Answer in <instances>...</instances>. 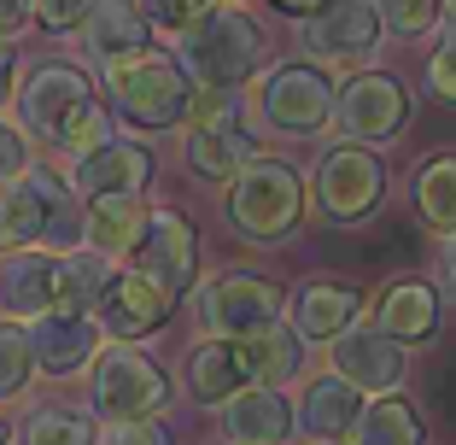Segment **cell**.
<instances>
[{
    "mask_svg": "<svg viewBox=\"0 0 456 445\" xmlns=\"http://www.w3.org/2000/svg\"><path fill=\"white\" fill-rule=\"evenodd\" d=\"M433 287H444V299H456V229L439 235V258H433Z\"/></svg>",
    "mask_w": 456,
    "mask_h": 445,
    "instance_id": "f35d334b",
    "label": "cell"
},
{
    "mask_svg": "<svg viewBox=\"0 0 456 445\" xmlns=\"http://www.w3.org/2000/svg\"><path fill=\"white\" fill-rule=\"evenodd\" d=\"M182 152H188V164H193V176H200V182L228 188V182H234V176L257 159V136L246 129L240 106H234V111H223V118H211V123H193V129H188V147H182Z\"/></svg>",
    "mask_w": 456,
    "mask_h": 445,
    "instance_id": "d6986e66",
    "label": "cell"
},
{
    "mask_svg": "<svg viewBox=\"0 0 456 445\" xmlns=\"http://www.w3.org/2000/svg\"><path fill=\"white\" fill-rule=\"evenodd\" d=\"M106 136H118V129H111V111H106V106H100V100H94V106H82V118L70 123L65 136H59V147H53V152H65V159H77V152L100 147V141H106Z\"/></svg>",
    "mask_w": 456,
    "mask_h": 445,
    "instance_id": "d6a6232c",
    "label": "cell"
},
{
    "mask_svg": "<svg viewBox=\"0 0 456 445\" xmlns=\"http://www.w3.org/2000/svg\"><path fill=\"white\" fill-rule=\"evenodd\" d=\"M298 41H305L316 59L362 65V59L380 47V12H375V0H322L316 12H305Z\"/></svg>",
    "mask_w": 456,
    "mask_h": 445,
    "instance_id": "9a60e30c",
    "label": "cell"
},
{
    "mask_svg": "<svg viewBox=\"0 0 456 445\" xmlns=\"http://www.w3.org/2000/svg\"><path fill=\"white\" fill-rule=\"evenodd\" d=\"M118 276V258L94 252V246H70L59 252V293H53V310H77V317H94L100 293L111 287Z\"/></svg>",
    "mask_w": 456,
    "mask_h": 445,
    "instance_id": "d4e9b609",
    "label": "cell"
},
{
    "mask_svg": "<svg viewBox=\"0 0 456 445\" xmlns=\"http://www.w3.org/2000/svg\"><path fill=\"white\" fill-rule=\"evenodd\" d=\"M439 12H444V36H456V0H444Z\"/></svg>",
    "mask_w": 456,
    "mask_h": 445,
    "instance_id": "7bdbcfd3",
    "label": "cell"
},
{
    "mask_svg": "<svg viewBox=\"0 0 456 445\" xmlns=\"http://www.w3.org/2000/svg\"><path fill=\"white\" fill-rule=\"evenodd\" d=\"M59 293V252L47 246H0V317L29 323L53 310Z\"/></svg>",
    "mask_w": 456,
    "mask_h": 445,
    "instance_id": "ac0fdd59",
    "label": "cell"
},
{
    "mask_svg": "<svg viewBox=\"0 0 456 445\" xmlns=\"http://www.w3.org/2000/svg\"><path fill=\"white\" fill-rule=\"evenodd\" d=\"M328 111H334V82L310 59H287L264 82H252V123H264L269 136H287V141L322 136Z\"/></svg>",
    "mask_w": 456,
    "mask_h": 445,
    "instance_id": "8992f818",
    "label": "cell"
},
{
    "mask_svg": "<svg viewBox=\"0 0 456 445\" xmlns=\"http://www.w3.org/2000/svg\"><path fill=\"white\" fill-rule=\"evenodd\" d=\"M24 164H29V141H24V129L0 118V182H6V176H18Z\"/></svg>",
    "mask_w": 456,
    "mask_h": 445,
    "instance_id": "74e56055",
    "label": "cell"
},
{
    "mask_svg": "<svg viewBox=\"0 0 456 445\" xmlns=\"http://www.w3.org/2000/svg\"><path fill=\"white\" fill-rule=\"evenodd\" d=\"M82 381H88L94 422H147V416H164L175 399L170 369L141 340H100L94 364H88Z\"/></svg>",
    "mask_w": 456,
    "mask_h": 445,
    "instance_id": "277c9868",
    "label": "cell"
},
{
    "mask_svg": "<svg viewBox=\"0 0 456 445\" xmlns=\"http://www.w3.org/2000/svg\"><path fill=\"white\" fill-rule=\"evenodd\" d=\"M147 235V200L141 194H100V200H82V246L129 264L134 246Z\"/></svg>",
    "mask_w": 456,
    "mask_h": 445,
    "instance_id": "cb8c5ba5",
    "label": "cell"
},
{
    "mask_svg": "<svg viewBox=\"0 0 456 445\" xmlns=\"http://www.w3.org/2000/svg\"><path fill=\"white\" fill-rule=\"evenodd\" d=\"M287 293L257 270H223L216 282H193V323L216 340H252L269 323H281Z\"/></svg>",
    "mask_w": 456,
    "mask_h": 445,
    "instance_id": "52a82bcc",
    "label": "cell"
},
{
    "mask_svg": "<svg viewBox=\"0 0 456 445\" xmlns=\"http://www.w3.org/2000/svg\"><path fill=\"white\" fill-rule=\"evenodd\" d=\"M147 6V18H152V29H164V36H182V29L193 24V18L211 6V0H141Z\"/></svg>",
    "mask_w": 456,
    "mask_h": 445,
    "instance_id": "d590c367",
    "label": "cell"
},
{
    "mask_svg": "<svg viewBox=\"0 0 456 445\" xmlns=\"http://www.w3.org/2000/svg\"><path fill=\"white\" fill-rule=\"evenodd\" d=\"M362 317V293L346 282H305L293 287V299L281 305V323L293 328L305 346H328L334 334H346Z\"/></svg>",
    "mask_w": 456,
    "mask_h": 445,
    "instance_id": "44dd1931",
    "label": "cell"
},
{
    "mask_svg": "<svg viewBox=\"0 0 456 445\" xmlns=\"http://www.w3.org/2000/svg\"><path fill=\"white\" fill-rule=\"evenodd\" d=\"M216 433L223 445H293V399L281 387H240L216 405Z\"/></svg>",
    "mask_w": 456,
    "mask_h": 445,
    "instance_id": "e0dca14e",
    "label": "cell"
},
{
    "mask_svg": "<svg viewBox=\"0 0 456 445\" xmlns=\"http://www.w3.org/2000/svg\"><path fill=\"white\" fill-rule=\"evenodd\" d=\"M182 387H188L193 405H223L234 399L240 387H252V369L240 358V340H216V334H200L182 358Z\"/></svg>",
    "mask_w": 456,
    "mask_h": 445,
    "instance_id": "7402d4cb",
    "label": "cell"
},
{
    "mask_svg": "<svg viewBox=\"0 0 456 445\" xmlns=\"http://www.w3.org/2000/svg\"><path fill=\"white\" fill-rule=\"evenodd\" d=\"M36 381V364H29V340H24V323L0 317V410L18 405Z\"/></svg>",
    "mask_w": 456,
    "mask_h": 445,
    "instance_id": "4dcf8cb0",
    "label": "cell"
},
{
    "mask_svg": "<svg viewBox=\"0 0 456 445\" xmlns=\"http://www.w3.org/2000/svg\"><path fill=\"white\" fill-rule=\"evenodd\" d=\"M0 246H47V252L82 246V200L70 194L65 170L24 164L0 182Z\"/></svg>",
    "mask_w": 456,
    "mask_h": 445,
    "instance_id": "7a4b0ae2",
    "label": "cell"
},
{
    "mask_svg": "<svg viewBox=\"0 0 456 445\" xmlns=\"http://www.w3.org/2000/svg\"><path fill=\"white\" fill-rule=\"evenodd\" d=\"M170 317H175V293L159 276H147L141 264H118L111 287L94 305V323H100L106 340H147V334H159Z\"/></svg>",
    "mask_w": 456,
    "mask_h": 445,
    "instance_id": "8fae6325",
    "label": "cell"
},
{
    "mask_svg": "<svg viewBox=\"0 0 456 445\" xmlns=\"http://www.w3.org/2000/svg\"><path fill=\"white\" fill-rule=\"evenodd\" d=\"M29 18H36L41 29H53V36H77L82 18L94 12V0H24Z\"/></svg>",
    "mask_w": 456,
    "mask_h": 445,
    "instance_id": "836d02e7",
    "label": "cell"
},
{
    "mask_svg": "<svg viewBox=\"0 0 456 445\" xmlns=\"http://www.w3.org/2000/svg\"><path fill=\"white\" fill-rule=\"evenodd\" d=\"M305 217V176L287 159H264L257 152L234 182H228V223L252 246H275L298 229Z\"/></svg>",
    "mask_w": 456,
    "mask_h": 445,
    "instance_id": "5b68a950",
    "label": "cell"
},
{
    "mask_svg": "<svg viewBox=\"0 0 456 445\" xmlns=\"http://www.w3.org/2000/svg\"><path fill=\"white\" fill-rule=\"evenodd\" d=\"M12 88H18V47H12V41H0V106L12 100Z\"/></svg>",
    "mask_w": 456,
    "mask_h": 445,
    "instance_id": "60d3db41",
    "label": "cell"
},
{
    "mask_svg": "<svg viewBox=\"0 0 456 445\" xmlns=\"http://www.w3.org/2000/svg\"><path fill=\"white\" fill-rule=\"evenodd\" d=\"M410 88H403L392 70H357L334 88V129L357 147H380V141H398L403 123H410Z\"/></svg>",
    "mask_w": 456,
    "mask_h": 445,
    "instance_id": "30bf717a",
    "label": "cell"
},
{
    "mask_svg": "<svg viewBox=\"0 0 456 445\" xmlns=\"http://www.w3.org/2000/svg\"><path fill=\"white\" fill-rule=\"evenodd\" d=\"M129 264H141L147 276H159V282L182 299V293H193V282H200V235H193V223L182 211L159 205V211H147V235H141V246H134Z\"/></svg>",
    "mask_w": 456,
    "mask_h": 445,
    "instance_id": "2e32d148",
    "label": "cell"
},
{
    "mask_svg": "<svg viewBox=\"0 0 456 445\" xmlns=\"http://www.w3.org/2000/svg\"><path fill=\"white\" fill-rule=\"evenodd\" d=\"M29 24V6L24 0H0V41H18Z\"/></svg>",
    "mask_w": 456,
    "mask_h": 445,
    "instance_id": "ab89813d",
    "label": "cell"
},
{
    "mask_svg": "<svg viewBox=\"0 0 456 445\" xmlns=\"http://www.w3.org/2000/svg\"><path fill=\"white\" fill-rule=\"evenodd\" d=\"M428 82H433V95H439V100H451V106H456V36H444L439 47H433Z\"/></svg>",
    "mask_w": 456,
    "mask_h": 445,
    "instance_id": "8d00e7d4",
    "label": "cell"
},
{
    "mask_svg": "<svg viewBox=\"0 0 456 445\" xmlns=\"http://www.w3.org/2000/svg\"><path fill=\"white\" fill-rule=\"evenodd\" d=\"M175 65L188 70L193 88H246L264 65V24L234 0H211L175 36Z\"/></svg>",
    "mask_w": 456,
    "mask_h": 445,
    "instance_id": "6da1fadb",
    "label": "cell"
},
{
    "mask_svg": "<svg viewBox=\"0 0 456 445\" xmlns=\"http://www.w3.org/2000/svg\"><path fill=\"white\" fill-rule=\"evenodd\" d=\"M439 6H444V0H375L380 29H392L398 41H416V36H428V29L439 24Z\"/></svg>",
    "mask_w": 456,
    "mask_h": 445,
    "instance_id": "1f68e13d",
    "label": "cell"
},
{
    "mask_svg": "<svg viewBox=\"0 0 456 445\" xmlns=\"http://www.w3.org/2000/svg\"><path fill=\"white\" fill-rule=\"evenodd\" d=\"M77 41L94 65H111V59L134 54V47H152V18L141 0H94V12L82 18Z\"/></svg>",
    "mask_w": 456,
    "mask_h": 445,
    "instance_id": "603a6c76",
    "label": "cell"
},
{
    "mask_svg": "<svg viewBox=\"0 0 456 445\" xmlns=\"http://www.w3.org/2000/svg\"><path fill=\"white\" fill-rule=\"evenodd\" d=\"M152 152L134 136H106L100 147L65 159V182L77 200H100V194H147L152 188Z\"/></svg>",
    "mask_w": 456,
    "mask_h": 445,
    "instance_id": "4fadbf2b",
    "label": "cell"
},
{
    "mask_svg": "<svg viewBox=\"0 0 456 445\" xmlns=\"http://www.w3.org/2000/svg\"><path fill=\"white\" fill-rule=\"evenodd\" d=\"M12 100H18V129H24V141L59 147V136L82 118V106H94V82H88L82 65H70V59H41V65L24 70Z\"/></svg>",
    "mask_w": 456,
    "mask_h": 445,
    "instance_id": "ba28073f",
    "label": "cell"
},
{
    "mask_svg": "<svg viewBox=\"0 0 456 445\" xmlns=\"http://www.w3.org/2000/svg\"><path fill=\"white\" fill-rule=\"evenodd\" d=\"M269 6H275V12H287V18H305V12H316L322 0H269Z\"/></svg>",
    "mask_w": 456,
    "mask_h": 445,
    "instance_id": "b9f144b4",
    "label": "cell"
},
{
    "mask_svg": "<svg viewBox=\"0 0 456 445\" xmlns=\"http://www.w3.org/2000/svg\"><path fill=\"white\" fill-rule=\"evenodd\" d=\"M357 445H428V422H421V410L398 392H375V405L357 410Z\"/></svg>",
    "mask_w": 456,
    "mask_h": 445,
    "instance_id": "4316f807",
    "label": "cell"
},
{
    "mask_svg": "<svg viewBox=\"0 0 456 445\" xmlns=\"http://www.w3.org/2000/svg\"><path fill=\"white\" fill-rule=\"evenodd\" d=\"M106 70V100L129 129H147V136H164V129H182L188 123V100L193 82L188 70L175 65V54H159V47H134V54L111 59Z\"/></svg>",
    "mask_w": 456,
    "mask_h": 445,
    "instance_id": "3957f363",
    "label": "cell"
},
{
    "mask_svg": "<svg viewBox=\"0 0 456 445\" xmlns=\"http://www.w3.org/2000/svg\"><path fill=\"white\" fill-rule=\"evenodd\" d=\"M410 200H416L421 223H428L433 235L456 229V152H439V159L421 164L416 182H410Z\"/></svg>",
    "mask_w": 456,
    "mask_h": 445,
    "instance_id": "f1b7e54d",
    "label": "cell"
},
{
    "mask_svg": "<svg viewBox=\"0 0 456 445\" xmlns=\"http://www.w3.org/2000/svg\"><path fill=\"white\" fill-rule=\"evenodd\" d=\"M316 211L334 223V229H357L380 211L387 200V164L375 159L369 147L346 141V147H328L322 164H316Z\"/></svg>",
    "mask_w": 456,
    "mask_h": 445,
    "instance_id": "9c48e42d",
    "label": "cell"
},
{
    "mask_svg": "<svg viewBox=\"0 0 456 445\" xmlns=\"http://www.w3.org/2000/svg\"><path fill=\"white\" fill-rule=\"evenodd\" d=\"M328 364H334V375L351 381L357 392H398L403 375H410L403 346L380 323H351L346 334H334L328 340Z\"/></svg>",
    "mask_w": 456,
    "mask_h": 445,
    "instance_id": "5bb4252c",
    "label": "cell"
},
{
    "mask_svg": "<svg viewBox=\"0 0 456 445\" xmlns=\"http://www.w3.org/2000/svg\"><path fill=\"white\" fill-rule=\"evenodd\" d=\"M94 445H170V428H164V416H147V422H100V440Z\"/></svg>",
    "mask_w": 456,
    "mask_h": 445,
    "instance_id": "e575fe53",
    "label": "cell"
},
{
    "mask_svg": "<svg viewBox=\"0 0 456 445\" xmlns=\"http://www.w3.org/2000/svg\"><path fill=\"white\" fill-rule=\"evenodd\" d=\"M380 328H387L398 346H421V340L439 334V293L428 282H398L380 293Z\"/></svg>",
    "mask_w": 456,
    "mask_h": 445,
    "instance_id": "484cf974",
    "label": "cell"
},
{
    "mask_svg": "<svg viewBox=\"0 0 456 445\" xmlns=\"http://www.w3.org/2000/svg\"><path fill=\"white\" fill-rule=\"evenodd\" d=\"M339 445H346V440H339Z\"/></svg>",
    "mask_w": 456,
    "mask_h": 445,
    "instance_id": "f6af8a7d",
    "label": "cell"
},
{
    "mask_svg": "<svg viewBox=\"0 0 456 445\" xmlns=\"http://www.w3.org/2000/svg\"><path fill=\"white\" fill-rule=\"evenodd\" d=\"M0 445H12V422L6 416H0Z\"/></svg>",
    "mask_w": 456,
    "mask_h": 445,
    "instance_id": "ee69618b",
    "label": "cell"
},
{
    "mask_svg": "<svg viewBox=\"0 0 456 445\" xmlns=\"http://www.w3.org/2000/svg\"><path fill=\"white\" fill-rule=\"evenodd\" d=\"M240 358H246V369H252V381L281 387V381H293L298 364H305V340H298L287 323H269L264 334L240 340Z\"/></svg>",
    "mask_w": 456,
    "mask_h": 445,
    "instance_id": "83f0119b",
    "label": "cell"
},
{
    "mask_svg": "<svg viewBox=\"0 0 456 445\" xmlns=\"http://www.w3.org/2000/svg\"><path fill=\"white\" fill-rule=\"evenodd\" d=\"M357 410H362V392L351 381H339L334 369L310 375L293 399V433H305L310 445H339L357 428Z\"/></svg>",
    "mask_w": 456,
    "mask_h": 445,
    "instance_id": "ffe728a7",
    "label": "cell"
},
{
    "mask_svg": "<svg viewBox=\"0 0 456 445\" xmlns=\"http://www.w3.org/2000/svg\"><path fill=\"white\" fill-rule=\"evenodd\" d=\"M24 340H29V364H36L41 381H82L106 334H100L94 317H77V310H41V317L24 323Z\"/></svg>",
    "mask_w": 456,
    "mask_h": 445,
    "instance_id": "7c38bea8",
    "label": "cell"
},
{
    "mask_svg": "<svg viewBox=\"0 0 456 445\" xmlns=\"http://www.w3.org/2000/svg\"><path fill=\"white\" fill-rule=\"evenodd\" d=\"M100 440V422L94 410H77V405H36L18 433V445H94Z\"/></svg>",
    "mask_w": 456,
    "mask_h": 445,
    "instance_id": "f546056e",
    "label": "cell"
}]
</instances>
